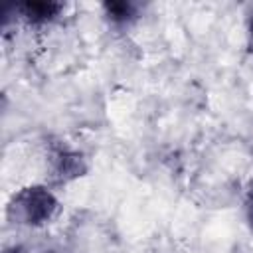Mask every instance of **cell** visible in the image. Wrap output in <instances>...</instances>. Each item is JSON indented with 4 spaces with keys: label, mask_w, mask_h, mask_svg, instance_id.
<instances>
[{
    "label": "cell",
    "mask_w": 253,
    "mask_h": 253,
    "mask_svg": "<svg viewBox=\"0 0 253 253\" xmlns=\"http://www.w3.org/2000/svg\"><path fill=\"white\" fill-rule=\"evenodd\" d=\"M55 208H57V200L43 186H30L20 190L14 196L12 204L8 206L10 215L18 223H26V225L45 223L55 213Z\"/></svg>",
    "instance_id": "obj_1"
},
{
    "label": "cell",
    "mask_w": 253,
    "mask_h": 253,
    "mask_svg": "<svg viewBox=\"0 0 253 253\" xmlns=\"http://www.w3.org/2000/svg\"><path fill=\"white\" fill-rule=\"evenodd\" d=\"M247 210H249V221H251V225H253V190H251V194H249V206H247Z\"/></svg>",
    "instance_id": "obj_4"
},
{
    "label": "cell",
    "mask_w": 253,
    "mask_h": 253,
    "mask_svg": "<svg viewBox=\"0 0 253 253\" xmlns=\"http://www.w3.org/2000/svg\"><path fill=\"white\" fill-rule=\"evenodd\" d=\"M251 36H253V30H251Z\"/></svg>",
    "instance_id": "obj_5"
},
{
    "label": "cell",
    "mask_w": 253,
    "mask_h": 253,
    "mask_svg": "<svg viewBox=\"0 0 253 253\" xmlns=\"http://www.w3.org/2000/svg\"><path fill=\"white\" fill-rule=\"evenodd\" d=\"M20 10L28 20L45 22V20H51L53 16H57V12L61 10V4H55V2H26V4H20Z\"/></svg>",
    "instance_id": "obj_2"
},
{
    "label": "cell",
    "mask_w": 253,
    "mask_h": 253,
    "mask_svg": "<svg viewBox=\"0 0 253 253\" xmlns=\"http://www.w3.org/2000/svg\"><path fill=\"white\" fill-rule=\"evenodd\" d=\"M134 4H125V2H113V4H107V10H109V14H111V18L113 20H117V22H126L132 14H134Z\"/></svg>",
    "instance_id": "obj_3"
}]
</instances>
